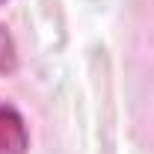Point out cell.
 <instances>
[{
	"instance_id": "6da1fadb",
	"label": "cell",
	"mask_w": 154,
	"mask_h": 154,
	"mask_svg": "<svg viewBox=\"0 0 154 154\" xmlns=\"http://www.w3.org/2000/svg\"><path fill=\"white\" fill-rule=\"evenodd\" d=\"M30 131L18 107L0 101V154H27Z\"/></svg>"
},
{
	"instance_id": "7a4b0ae2",
	"label": "cell",
	"mask_w": 154,
	"mask_h": 154,
	"mask_svg": "<svg viewBox=\"0 0 154 154\" xmlns=\"http://www.w3.org/2000/svg\"><path fill=\"white\" fill-rule=\"evenodd\" d=\"M18 68V48H15V38L12 33L0 24V77L12 74Z\"/></svg>"
},
{
	"instance_id": "3957f363",
	"label": "cell",
	"mask_w": 154,
	"mask_h": 154,
	"mask_svg": "<svg viewBox=\"0 0 154 154\" xmlns=\"http://www.w3.org/2000/svg\"><path fill=\"white\" fill-rule=\"evenodd\" d=\"M0 3H6V0H0Z\"/></svg>"
}]
</instances>
